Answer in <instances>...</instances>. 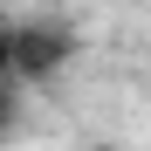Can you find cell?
I'll list each match as a JSON object with an SVG mask.
<instances>
[{
	"label": "cell",
	"mask_w": 151,
	"mask_h": 151,
	"mask_svg": "<svg viewBox=\"0 0 151 151\" xmlns=\"http://www.w3.org/2000/svg\"><path fill=\"white\" fill-rule=\"evenodd\" d=\"M76 55L69 28H48V21H7V69L21 83H48L62 62Z\"/></svg>",
	"instance_id": "obj_1"
},
{
	"label": "cell",
	"mask_w": 151,
	"mask_h": 151,
	"mask_svg": "<svg viewBox=\"0 0 151 151\" xmlns=\"http://www.w3.org/2000/svg\"><path fill=\"white\" fill-rule=\"evenodd\" d=\"M21 103H28V83L21 76H0V137L21 131Z\"/></svg>",
	"instance_id": "obj_2"
}]
</instances>
